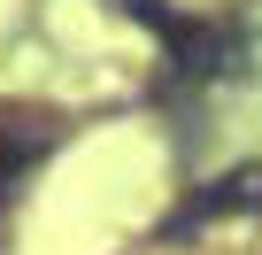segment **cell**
I'll list each match as a JSON object with an SVG mask.
<instances>
[{
	"label": "cell",
	"instance_id": "cell-2",
	"mask_svg": "<svg viewBox=\"0 0 262 255\" xmlns=\"http://www.w3.org/2000/svg\"><path fill=\"white\" fill-rule=\"evenodd\" d=\"M254 201H262V170H231V178H224V186H216L193 217H216V209H254Z\"/></svg>",
	"mask_w": 262,
	"mask_h": 255
},
{
	"label": "cell",
	"instance_id": "cell-1",
	"mask_svg": "<svg viewBox=\"0 0 262 255\" xmlns=\"http://www.w3.org/2000/svg\"><path fill=\"white\" fill-rule=\"evenodd\" d=\"M39 147H47V124H39V116H24V124H16V116H0V193L16 186L24 163H39Z\"/></svg>",
	"mask_w": 262,
	"mask_h": 255
}]
</instances>
